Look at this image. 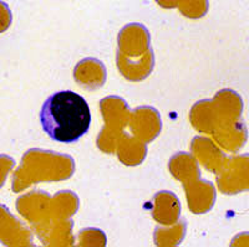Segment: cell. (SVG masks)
I'll use <instances>...</instances> for the list:
<instances>
[{
    "label": "cell",
    "mask_w": 249,
    "mask_h": 247,
    "mask_svg": "<svg viewBox=\"0 0 249 247\" xmlns=\"http://www.w3.org/2000/svg\"><path fill=\"white\" fill-rule=\"evenodd\" d=\"M195 197L188 198V204L192 213L203 214L210 211L215 202V189L211 181L196 179Z\"/></svg>",
    "instance_id": "277c9868"
},
{
    "label": "cell",
    "mask_w": 249,
    "mask_h": 247,
    "mask_svg": "<svg viewBox=\"0 0 249 247\" xmlns=\"http://www.w3.org/2000/svg\"><path fill=\"white\" fill-rule=\"evenodd\" d=\"M40 121L44 132L51 139L72 143L90 128L91 112L82 96L72 91H60L44 102Z\"/></svg>",
    "instance_id": "6da1fadb"
},
{
    "label": "cell",
    "mask_w": 249,
    "mask_h": 247,
    "mask_svg": "<svg viewBox=\"0 0 249 247\" xmlns=\"http://www.w3.org/2000/svg\"><path fill=\"white\" fill-rule=\"evenodd\" d=\"M117 59H127L130 56H148L152 55L151 36L147 28L142 24H128L120 31Z\"/></svg>",
    "instance_id": "3957f363"
},
{
    "label": "cell",
    "mask_w": 249,
    "mask_h": 247,
    "mask_svg": "<svg viewBox=\"0 0 249 247\" xmlns=\"http://www.w3.org/2000/svg\"><path fill=\"white\" fill-rule=\"evenodd\" d=\"M217 182L222 193L234 195L249 190V154L226 158Z\"/></svg>",
    "instance_id": "7a4b0ae2"
},
{
    "label": "cell",
    "mask_w": 249,
    "mask_h": 247,
    "mask_svg": "<svg viewBox=\"0 0 249 247\" xmlns=\"http://www.w3.org/2000/svg\"><path fill=\"white\" fill-rule=\"evenodd\" d=\"M208 5V0H179L177 8L186 17L197 20L207 14Z\"/></svg>",
    "instance_id": "5b68a950"
},
{
    "label": "cell",
    "mask_w": 249,
    "mask_h": 247,
    "mask_svg": "<svg viewBox=\"0 0 249 247\" xmlns=\"http://www.w3.org/2000/svg\"><path fill=\"white\" fill-rule=\"evenodd\" d=\"M179 0H156V3L159 4L161 8L164 9H173L178 5Z\"/></svg>",
    "instance_id": "ba28073f"
},
{
    "label": "cell",
    "mask_w": 249,
    "mask_h": 247,
    "mask_svg": "<svg viewBox=\"0 0 249 247\" xmlns=\"http://www.w3.org/2000/svg\"><path fill=\"white\" fill-rule=\"evenodd\" d=\"M14 165V162L8 155H0V188L3 186L4 180H5L6 175L10 171V169Z\"/></svg>",
    "instance_id": "52a82bcc"
},
{
    "label": "cell",
    "mask_w": 249,
    "mask_h": 247,
    "mask_svg": "<svg viewBox=\"0 0 249 247\" xmlns=\"http://www.w3.org/2000/svg\"><path fill=\"white\" fill-rule=\"evenodd\" d=\"M13 15L9 5L0 0V34L8 30L12 25Z\"/></svg>",
    "instance_id": "8992f818"
}]
</instances>
